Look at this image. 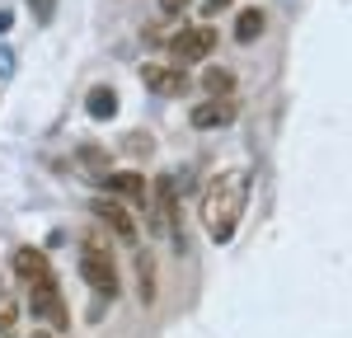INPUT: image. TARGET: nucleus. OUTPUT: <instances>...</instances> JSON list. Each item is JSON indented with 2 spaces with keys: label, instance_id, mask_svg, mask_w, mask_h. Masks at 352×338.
<instances>
[{
  "label": "nucleus",
  "instance_id": "dca6fc26",
  "mask_svg": "<svg viewBox=\"0 0 352 338\" xmlns=\"http://www.w3.org/2000/svg\"><path fill=\"white\" fill-rule=\"evenodd\" d=\"M10 76H14V52L0 43V80H10Z\"/></svg>",
  "mask_w": 352,
  "mask_h": 338
},
{
  "label": "nucleus",
  "instance_id": "f3484780",
  "mask_svg": "<svg viewBox=\"0 0 352 338\" xmlns=\"http://www.w3.org/2000/svg\"><path fill=\"white\" fill-rule=\"evenodd\" d=\"M10 324H14V301H10V296H0V334H5Z\"/></svg>",
  "mask_w": 352,
  "mask_h": 338
},
{
  "label": "nucleus",
  "instance_id": "f03ea898",
  "mask_svg": "<svg viewBox=\"0 0 352 338\" xmlns=\"http://www.w3.org/2000/svg\"><path fill=\"white\" fill-rule=\"evenodd\" d=\"M28 310H33V319H43L47 329H71V315H66V301H61V291H56V282H43V286H28Z\"/></svg>",
  "mask_w": 352,
  "mask_h": 338
},
{
  "label": "nucleus",
  "instance_id": "9b49d317",
  "mask_svg": "<svg viewBox=\"0 0 352 338\" xmlns=\"http://www.w3.org/2000/svg\"><path fill=\"white\" fill-rule=\"evenodd\" d=\"M263 24H268L263 10H240V14H235V38H240V43H254V38L263 33Z\"/></svg>",
  "mask_w": 352,
  "mask_h": 338
},
{
  "label": "nucleus",
  "instance_id": "ddd939ff",
  "mask_svg": "<svg viewBox=\"0 0 352 338\" xmlns=\"http://www.w3.org/2000/svg\"><path fill=\"white\" fill-rule=\"evenodd\" d=\"M202 89H212V94H230V89H235V76H230L226 66H207V71H202Z\"/></svg>",
  "mask_w": 352,
  "mask_h": 338
},
{
  "label": "nucleus",
  "instance_id": "6e6552de",
  "mask_svg": "<svg viewBox=\"0 0 352 338\" xmlns=\"http://www.w3.org/2000/svg\"><path fill=\"white\" fill-rule=\"evenodd\" d=\"M94 216L109 225V230L118 235V240H122V245H136V221L127 216V212H122V207H118V202H94Z\"/></svg>",
  "mask_w": 352,
  "mask_h": 338
},
{
  "label": "nucleus",
  "instance_id": "2eb2a0df",
  "mask_svg": "<svg viewBox=\"0 0 352 338\" xmlns=\"http://www.w3.org/2000/svg\"><path fill=\"white\" fill-rule=\"evenodd\" d=\"M28 10H33V19H38V24H52L56 0H28Z\"/></svg>",
  "mask_w": 352,
  "mask_h": 338
},
{
  "label": "nucleus",
  "instance_id": "4468645a",
  "mask_svg": "<svg viewBox=\"0 0 352 338\" xmlns=\"http://www.w3.org/2000/svg\"><path fill=\"white\" fill-rule=\"evenodd\" d=\"M80 165H85V174H89V179H104V174H109V155H104V150H99V146H80Z\"/></svg>",
  "mask_w": 352,
  "mask_h": 338
},
{
  "label": "nucleus",
  "instance_id": "1a4fd4ad",
  "mask_svg": "<svg viewBox=\"0 0 352 338\" xmlns=\"http://www.w3.org/2000/svg\"><path fill=\"white\" fill-rule=\"evenodd\" d=\"M109 193H122V197H132L136 207H146V179L136 174V169H122V174H104L99 179Z\"/></svg>",
  "mask_w": 352,
  "mask_h": 338
},
{
  "label": "nucleus",
  "instance_id": "aec40b11",
  "mask_svg": "<svg viewBox=\"0 0 352 338\" xmlns=\"http://www.w3.org/2000/svg\"><path fill=\"white\" fill-rule=\"evenodd\" d=\"M33 338H52V334H33Z\"/></svg>",
  "mask_w": 352,
  "mask_h": 338
},
{
  "label": "nucleus",
  "instance_id": "a211bd4d",
  "mask_svg": "<svg viewBox=\"0 0 352 338\" xmlns=\"http://www.w3.org/2000/svg\"><path fill=\"white\" fill-rule=\"evenodd\" d=\"M127 150H136V155L146 150V155H151V137H127Z\"/></svg>",
  "mask_w": 352,
  "mask_h": 338
},
{
  "label": "nucleus",
  "instance_id": "6ab92c4d",
  "mask_svg": "<svg viewBox=\"0 0 352 338\" xmlns=\"http://www.w3.org/2000/svg\"><path fill=\"white\" fill-rule=\"evenodd\" d=\"M10 24H14V14H5V10H0V33H10Z\"/></svg>",
  "mask_w": 352,
  "mask_h": 338
},
{
  "label": "nucleus",
  "instance_id": "0eeeda50",
  "mask_svg": "<svg viewBox=\"0 0 352 338\" xmlns=\"http://www.w3.org/2000/svg\"><path fill=\"white\" fill-rule=\"evenodd\" d=\"M141 84L155 89V94H184L188 89V76L174 71V66H141Z\"/></svg>",
  "mask_w": 352,
  "mask_h": 338
},
{
  "label": "nucleus",
  "instance_id": "f8f14e48",
  "mask_svg": "<svg viewBox=\"0 0 352 338\" xmlns=\"http://www.w3.org/2000/svg\"><path fill=\"white\" fill-rule=\"evenodd\" d=\"M136 278H141V301L151 306L155 301V258L151 254H136Z\"/></svg>",
  "mask_w": 352,
  "mask_h": 338
},
{
  "label": "nucleus",
  "instance_id": "423d86ee",
  "mask_svg": "<svg viewBox=\"0 0 352 338\" xmlns=\"http://www.w3.org/2000/svg\"><path fill=\"white\" fill-rule=\"evenodd\" d=\"M10 268L19 273V278L28 282V286H43V282H56L52 278V263H47V254L43 249H14V258H10Z\"/></svg>",
  "mask_w": 352,
  "mask_h": 338
},
{
  "label": "nucleus",
  "instance_id": "9d476101",
  "mask_svg": "<svg viewBox=\"0 0 352 338\" xmlns=\"http://www.w3.org/2000/svg\"><path fill=\"white\" fill-rule=\"evenodd\" d=\"M85 113H89L94 122L118 117V89H113V84H94V89L85 94Z\"/></svg>",
  "mask_w": 352,
  "mask_h": 338
},
{
  "label": "nucleus",
  "instance_id": "39448f33",
  "mask_svg": "<svg viewBox=\"0 0 352 338\" xmlns=\"http://www.w3.org/2000/svg\"><path fill=\"white\" fill-rule=\"evenodd\" d=\"M212 47H217V33L212 28H184V33L169 38V52L179 56V61H202Z\"/></svg>",
  "mask_w": 352,
  "mask_h": 338
},
{
  "label": "nucleus",
  "instance_id": "20e7f679",
  "mask_svg": "<svg viewBox=\"0 0 352 338\" xmlns=\"http://www.w3.org/2000/svg\"><path fill=\"white\" fill-rule=\"evenodd\" d=\"M235 99H226V94H212L207 104H197V109L188 113V122L197 127V132H217V127H230L235 122Z\"/></svg>",
  "mask_w": 352,
  "mask_h": 338
},
{
  "label": "nucleus",
  "instance_id": "7ed1b4c3",
  "mask_svg": "<svg viewBox=\"0 0 352 338\" xmlns=\"http://www.w3.org/2000/svg\"><path fill=\"white\" fill-rule=\"evenodd\" d=\"M80 278L89 282V291H94V296H118V273H113V258L104 249H99V245H89V249L80 254Z\"/></svg>",
  "mask_w": 352,
  "mask_h": 338
},
{
  "label": "nucleus",
  "instance_id": "f257e3e1",
  "mask_svg": "<svg viewBox=\"0 0 352 338\" xmlns=\"http://www.w3.org/2000/svg\"><path fill=\"white\" fill-rule=\"evenodd\" d=\"M249 183H254L249 169H226V174H217L207 183V193H202V225H207V235L217 245L235 240L240 216H244V207H249Z\"/></svg>",
  "mask_w": 352,
  "mask_h": 338
}]
</instances>
